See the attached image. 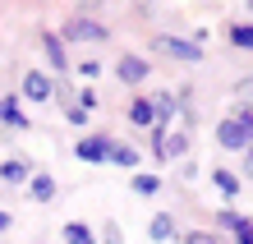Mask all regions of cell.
<instances>
[{
	"label": "cell",
	"instance_id": "obj_1",
	"mask_svg": "<svg viewBox=\"0 0 253 244\" xmlns=\"http://www.w3.org/2000/svg\"><path fill=\"white\" fill-rule=\"evenodd\" d=\"M157 51H166L170 60H184V65H198L203 60V51L193 42H184V37H157Z\"/></svg>",
	"mask_w": 253,
	"mask_h": 244
},
{
	"label": "cell",
	"instance_id": "obj_2",
	"mask_svg": "<svg viewBox=\"0 0 253 244\" xmlns=\"http://www.w3.org/2000/svg\"><path fill=\"white\" fill-rule=\"evenodd\" d=\"M106 37V28L92 23V19H69L65 23V42H101Z\"/></svg>",
	"mask_w": 253,
	"mask_h": 244
},
{
	"label": "cell",
	"instance_id": "obj_3",
	"mask_svg": "<svg viewBox=\"0 0 253 244\" xmlns=\"http://www.w3.org/2000/svg\"><path fill=\"white\" fill-rule=\"evenodd\" d=\"M23 97H33V101H51V79L42 69H28L23 74Z\"/></svg>",
	"mask_w": 253,
	"mask_h": 244
},
{
	"label": "cell",
	"instance_id": "obj_4",
	"mask_svg": "<svg viewBox=\"0 0 253 244\" xmlns=\"http://www.w3.org/2000/svg\"><path fill=\"white\" fill-rule=\"evenodd\" d=\"M216 139L226 143V147H249V134H244V125H240V115H235V120H221Z\"/></svg>",
	"mask_w": 253,
	"mask_h": 244
},
{
	"label": "cell",
	"instance_id": "obj_5",
	"mask_svg": "<svg viewBox=\"0 0 253 244\" xmlns=\"http://www.w3.org/2000/svg\"><path fill=\"white\" fill-rule=\"evenodd\" d=\"M79 157L83 161H106L111 157V139H101V134H97V139H83L79 143Z\"/></svg>",
	"mask_w": 253,
	"mask_h": 244
},
{
	"label": "cell",
	"instance_id": "obj_6",
	"mask_svg": "<svg viewBox=\"0 0 253 244\" xmlns=\"http://www.w3.org/2000/svg\"><path fill=\"white\" fill-rule=\"evenodd\" d=\"M143 79H147V65H143L138 55H125V60H120V83L133 88V83H143Z\"/></svg>",
	"mask_w": 253,
	"mask_h": 244
},
{
	"label": "cell",
	"instance_id": "obj_7",
	"mask_svg": "<svg viewBox=\"0 0 253 244\" xmlns=\"http://www.w3.org/2000/svg\"><path fill=\"white\" fill-rule=\"evenodd\" d=\"M184 147H189L184 134H157V152H161V157H180Z\"/></svg>",
	"mask_w": 253,
	"mask_h": 244
},
{
	"label": "cell",
	"instance_id": "obj_8",
	"mask_svg": "<svg viewBox=\"0 0 253 244\" xmlns=\"http://www.w3.org/2000/svg\"><path fill=\"white\" fill-rule=\"evenodd\" d=\"M28 175H33V166H28V161H19V157H14V161H5V166H0V180H9V185H23V180Z\"/></svg>",
	"mask_w": 253,
	"mask_h": 244
},
{
	"label": "cell",
	"instance_id": "obj_9",
	"mask_svg": "<svg viewBox=\"0 0 253 244\" xmlns=\"http://www.w3.org/2000/svg\"><path fill=\"white\" fill-rule=\"evenodd\" d=\"M147 235H152L157 244H166V240L175 235V221L166 217V212H157V217H152V226H147Z\"/></svg>",
	"mask_w": 253,
	"mask_h": 244
},
{
	"label": "cell",
	"instance_id": "obj_10",
	"mask_svg": "<svg viewBox=\"0 0 253 244\" xmlns=\"http://www.w3.org/2000/svg\"><path fill=\"white\" fill-rule=\"evenodd\" d=\"M60 235H65V244H97V240H92V231H87L83 221H69Z\"/></svg>",
	"mask_w": 253,
	"mask_h": 244
},
{
	"label": "cell",
	"instance_id": "obj_11",
	"mask_svg": "<svg viewBox=\"0 0 253 244\" xmlns=\"http://www.w3.org/2000/svg\"><path fill=\"white\" fill-rule=\"evenodd\" d=\"M33 198H37V203H51V198H55V180L51 175H33Z\"/></svg>",
	"mask_w": 253,
	"mask_h": 244
},
{
	"label": "cell",
	"instance_id": "obj_12",
	"mask_svg": "<svg viewBox=\"0 0 253 244\" xmlns=\"http://www.w3.org/2000/svg\"><path fill=\"white\" fill-rule=\"evenodd\" d=\"M152 115H157V111H152L147 101H133V106H129V125H152Z\"/></svg>",
	"mask_w": 253,
	"mask_h": 244
},
{
	"label": "cell",
	"instance_id": "obj_13",
	"mask_svg": "<svg viewBox=\"0 0 253 244\" xmlns=\"http://www.w3.org/2000/svg\"><path fill=\"white\" fill-rule=\"evenodd\" d=\"M111 161H115V166H133V161H138V152H133V147H120V143H111Z\"/></svg>",
	"mask_w": 253,
	"mask_h": 244
},
{
	"label": "cell",
	"instance_id": "obj_14",
	"mask_svg": "<svg viewBox=\"0 0 253 244\" xmlns=\"http://www.w3.org/2000/svg\"><path fill=\"white\" fill-rule=\"evenodd\" d=\"M0 115H5V120H9L14 129H23V125H28V120H23L19 111H14V101H9V97H0Z\"/></svg>",
	"mask_w": 253,
	"mask_h": 244
},
{
	"label": "cell",
	"instance_id": "obj_15",
	"mask_svg": "<svg viewBox=\"0 0 253 244\" xmlns=\"http://www.w3.org/2000/svg\"><path fill=\"white\" fill-rule=\"evenodd\" d=\"M230 42H235V47H249V51H253V28L235 23V28H230Z\"/></svg>",
	"mask_w": 253,
	"mask_h": 244
},
{
	"label": "cell",
	"instance_id": "obj_16",
	"mask_svg": "<svg viewBox=\"0 0 253 244\" xmlns=\"http://www.w3.org/2000/svg\"><path fill=\"white\" fill-rule=\"evenodd\" d=\"M46 60L65 74V51H60V42H55V37H46Z\"/></svg>",
	"mask_w": 253,
	"mask_h": 244
},
{
	"label": "cell",
	"instance_id": "obj_17",
	"mask_svg": "<svg viewBox=\"0 0 253 244\" xmlns=\"http://www.w3.org/2000/svg\"><path fill=\"white\" fill-rule=\"evenodd\" d=\"M212 180H216V185H221V189H226V194H240V180H235L230 171H216Z\"/></svg>",
	"mask_w": 253,
	"mask_h": 244
},
{
	"label": "cell",
	"instance_id": "obj_18",
	"mask_svg": "<svg viewBox=\"0 0 253 244\" xmlns=\"http://www.w3.org/2000/svg\"><path fill=\"white\" fill-rule=\"evenodd\" d=\"M133 189L138 194H157V175H133Z\"/></svg>",
	"mask_w": 253,
	"mask_h": 244
},
{
	"label": "cell",
	"instance_id": "obj_19",
	"mask_svg": "<svg viewBox=\"0 0 253 244\" xmlns=\"http://www.w3.org/2000/svg\"><path fill=\"white\" fill-rule=\"evenodd\" d=\"M152 111H157V115L170 125V115H175V101H170V97H157V106H152Z\"/></svg>",
	"mask_w": 253,
	"mask_h": 244
},
{
	"label": "cell",
	"instance_id": "obj_20",
	"mask_svg": "<svg viewBox=\"0 0 253 244\" xmlns=\"http://www.w3.org/2000/svg\"><path fill=\"white\" fill-rule=\"evenodd\" d=\"M240 101L253 111V79H244V83H240Z\"/></svg>",
	"mask_w": 253,
	"mask_h": 244
},
{
	"label": "cell",
	"instance_id": "obj_21",
	"mask_svg": "<svg viewBox=\"0 0 253 244\" xmlns=\"http://www.w3.org/2000/svg\"><path fill=\"white\" fill-rule=\"evenodd\" d=\"M240 125H244V134H249V143H253V111H244V115H240Z\"/></svg>",
	"mask_w": 253,
	"mask_h": 244
},
{
	"label": "cell",
	"instance_id": "obj_22",
	"mask_svg": "<svg viewBox=\"0 0 253 244\" xmlns=\"http://www.w3.org/2000/svg\"><path fill=\"white\" fill-rule=\"evenodd\" d=\"M106 244H125V240H120V231H115V226H106Z\"/></svg>",
	"mask_w": 253,
	"mask_h": 244
},
{
	"label": "cell",
	"instance_id": "obj_23",
	"mask_svg": "<svg viewBox=\"0 0 253 244\" xmlns=\"http://www.w3.org/2000/svg\"><path fill=\"white\" fill-rule=\"evenodd\" d=\"M184 244H216V240H212V235H189Z\"/></svg>",
	"mask_w": 253,
	"mask_h": 244
},
{
	"label": "cell",
	"instance_id": "obj_24",
	"mask_svg": "<svg viewBox=\"0 0 253 244\" xmlns=\"http://www.w3.org/2000/svg\"><path fill=\"white\" fill-rule=\"evenodd\" d=\"M244 171L253 175V147H244Z\"/></svg>",
	"mask_w": 253,
	"mask_h": 244
},
{
	"label": "cell",
	"instance_id": "obj_25",
	"mask_svg": "<svg viewBox=\"0 0 253 244\" xmlns=\"http://www.w3.org/2000/svg\"><path fill=\"white\" fill-rule=\"evenodd\" d=\"M5 226H9V217H5V212H0V231H5Z\"/></svg>",
	"mask_w": 253,
	"mask_h": 244
}]
</instances>
